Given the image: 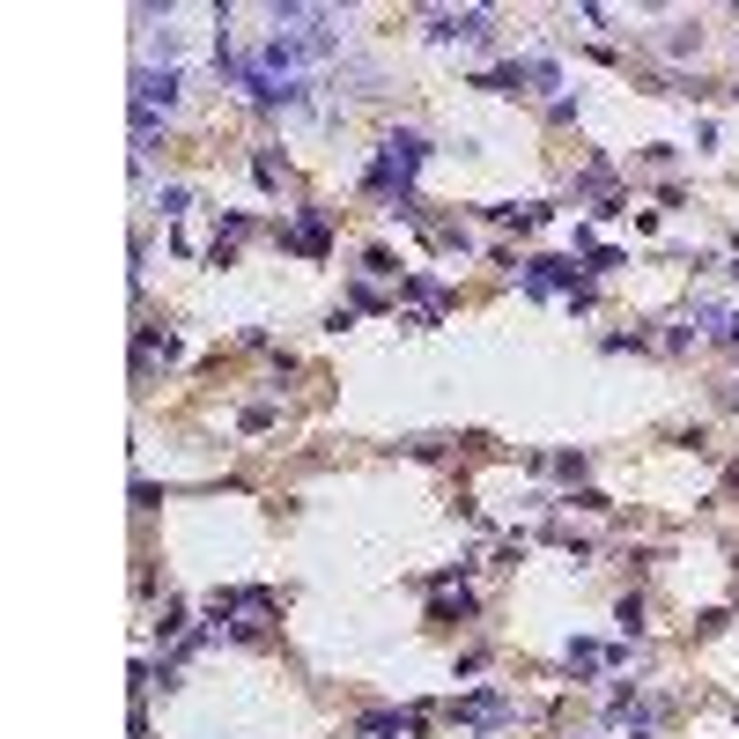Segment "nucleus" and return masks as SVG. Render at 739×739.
<instances>
[{"label":"nucleus","mask_w":739,"mask_h":739,"mask_svg":"<svg viewBox=\"0 0 739 739\" xmlns=\"http://www.w3.org/2000/svg\"><path fill=\"white\" fill-rule=\"evenodd\" d=\"M429 163V141L422 134H385V148H377V163H370V193H385V200H400L414 193V170Z\"/></svg>","instance_id":"f257e3e1"},{"label":"nucleus","mask_w":739,"mask_h":739,"mask_svg":"<svg viewBox=\"0 0 739 739\" xmlns=\"http://www.w3.org/2000/svg\"><path fill=\"white\" fill-rule=\"evenodd\" d=\"M555 82V67L547 60H510V67H488L481 74V89H496V97H533V89Z\"/></svg>","instance_id":"f03ea898"},{"label":"nucleus","mask_w":739,"mask_h":739,"mask_svg":"<svg viewBox=\"0 0 739 739\" xmlns=\"http://www.w3.org/2000/svg\"><path fill=\"white\" fill-rule=\"evenodd\" d=\"M274 237L281 244H289V252H326V244H333V215H326V207H303V222H289V230H281V222H274Z\"/></svg>","instance_id":"7ed1b4c3"},{"label":"nucleus","mask_w":739,"mask_h":739,"mask_svg":"<svg viewBox=\"0 0 739 739\" xmlns=\"http://www.w3.org/2000/svg\"><path fill=\"white\" fill-rule=\"evenodd\" d=\"M451 717H459V725H503V717H518V703H510V695H459V703H451Z\"/></svg>","instance_id":"20e7f679"},{"label":"nucleus","mask_w":739,"mask_h":739,"mask_svg":"<svg viewBox=\"0 0 739 739\" xmlns=\"http://www.w3.org/2000/svg\"><path fill=\"white\" fill-rule=\"evenodd\" d=\"M414 725H422V710H370L363 717V739H407Z\"/></svg>","instance_id":"39448f33"},{"label":"nucleus","mask_w":739,"mask_h":739,"mask_svg":"<svg viewBox=\"0 0 739 739\" xmlns=\"http://www.w3.org/2000/svg\"><path fill=\"white\" fill-rule=\"evenodd\" d=\"M429 621H444V629H459V621H473V592H466V584H459V592L444 584V592L429 599Z\"/></svg>","instance_id":"423d86ee"},{"label":"nucleus","mask_w":739,"mask_h":739,"mask_svg":"<svg viewBox=\"0 0 739 739\" xmlns=\"http://www.w3.org/2000/svg\"><path fill=\"white\" fill-rule=\"evenodd\" d=\"M496 222H510V230H540V222H547V200H510V207H496Z\"/></svg>","instance_id":"0eeeda50"},{"label":"nucleus","mask_w":739,"mask_h":739,"mask_svg":"<svg viewBox=\"0 0 739 739\" xmlns=\"http://www.w3.org/2000/svg\"><path fill=\"white\" fill-rule=\"evenodd\" d=\"M614 666V651H599V643H570V673H606Z\"/></svg>","instance_id":"6e6552de"},{"label":"nucleus","mask_w":739,"mask_h":739,"mask_svg":"<svg viewBox=\"0 0 739 739\" xmlns=\"http://www.w3.org/2000/svg\"><path fill=\"white\" fill-rule=\"evenodd\" d=\"M156 207H163V215H185V207H193V193H185V185H163Z\"/></svg>","instance_id":"1a4fd4ad"},{"label":"nucleus","mask_w":739,"mask_h":739,"mask_svg":"<svg viewBox=\"0 0 739 739\" xmlns=\"http://www.w3.org/2000/svg\"><path fill=\"white\" fill-rule=\"evenodd\" d=\"M185 629V606L178 599H163V614H156V636H178Z\"/></svg>","instance_id":"9d476101"},{"label":"nucleus","mask_w":739,"mask_h":739,"mask_svg":"<svg viewBox=\"0 0 739 739\" xmlns=\"http://www.w3.org/2000/svg\"><path fill=\"white\" fill-rule=\"evenodd\" d=\"M614 621H621L629 636H643V599H621V614H614Z\"/></svg>","instance_id":"9b49d317"},{"label":"nucleus","mask_w":739,"mask_h":739,"mask_svg":"<svg viewBox=\"0 0 739 739\" xmlns=\"http://www.w3.org/2000/svg\"><path fill=\"white\" fill-rule=\"evenodd\" d=\"M732 355H739V333H732Z\"/></svg>","instance_id":"f8f14e48"}]
</instances>
